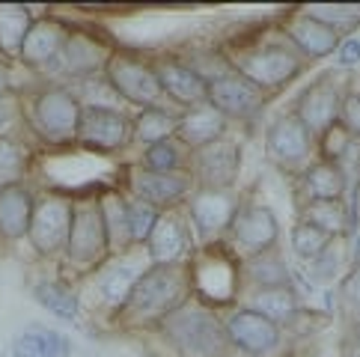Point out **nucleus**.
<instances>
[{
	"label": "nucleus",
	"instance_id": "1",
	"mask_svg": "<svg viewBox=\"0 0 360 357\" xmlns=\"http://www.w3.org/2000/svg\"><path fill=\"white\" fill-rule=\"evenodd\" d=\"M188 298H194L191 289V268L176 265H149L137 277L131 295L117 310L120 327H158L173 310H179Z\"/></svg>",
	"mask_w": 360,
	"mask_h": 357
},
{
	"label": "nucleus",
	"instance_id": "2",
	"mask_svg": "<svg viewBox=\"0 0 360 357\" xmlns=\"http://www.w3.org/2000/svg\"><path fill=\"white\" fill-rule=\"evenodd\" d=\"M167 346H173L182 357H224L229 339L224 322L197 298H188L158 325Z\"/></svg>",
	"mask_w": 360,
	"mask_h": 357
},
{
	"label": "nucleus",
	"instance_id": "3",
	"mask_svg": "<svg viewBox=\"0 0 360 357\" xmlns=\"http://www.w3.org/2000/svg\"><path fill=\"white\" fill-rule=\"evenodd\" d=\"M233 72L248 78L256 89H277L295 81L304 72V57L289 42L265 39L250 48H241L233 60Z\"/></svg>",
	"mask_w": 360,
	"mask_h": 357
},
{
	"label": "nucleus",
	"instance_id": "4",
	"mask_svg": "<svg viewBox=\"0 0 360 357\" xmlns=\"http://www.w3.org/2000/svg\"><path fill=\"white\" fill-rule=\"evenodd\" d=\"M110 241L105 218H101L98 197L96 200H78L72 202V226L66 241V259L78 268H96L108 259Z\"/></svg>",
	"mask_w": 360,
	"mask_h": 357
},
{
	"label": "nucleus",
	"instance_id": "5",
	"mask_svg": "<svg viewBox=\"0 0 360 357\" xmlns=\"http://www.w3.org/2000/svg\"><path fill=\"white\" fill-rule=\"evenodd\" d=\"M84 105L66 86H48L33 98V129L48 143H69L78 134Z\"/></svg>",
	"mask_w": 360,
	"mask_h": 357
},
{
	"label": "nucleus",
	"instance_id": "6",
	"mask_svg": "<svg viewBox=\"0 0 360 357\" xmlns=\"http://www.w3.org/2000/svg\"><path fill=\"white\" fill-rule=\"evenodd\" d=\"M75 140L93 152H120L134 140V119L108 105H84Z\"/></svg>",
	"mask_w": 360,
	"mask_h": 357
},
{
	"label": "nucleus",
	"instance_id": "7",
	"mask_svg": "<svg viewBox=\"0 0 360 357\" xmlns=\"http://www.w3.org/2000/svg\"><path fill=\"white\" fill-rule=\"evenodd\" d=\"M105 81L120 98L131 101L137 108H155L158 98L164 96L152 63L131 54H110L105 66Z\"/></svg>",
	"mask_w": 360,
	"mask_h": 357
},
{
	"label": "nucleus",
	"instance_id": "8",
	"mask_svg": "<svg viewBox=\"0 0 360 357\" xmlns=\"http://www.w3.org/2000/svg\"><path fill=\"white\" fill-rule=\"evenodd\" d=\"M340 105H342V86L337 72H325L298 96L292 113L304 122L310 137L319 140L333 122H340Z\"/></svg>",
	"mask_w": 360,
	"mask_h": 357
},
{
	"label": "nucleus",
	"instance_id": "9",
	"mask_svg": "<svg viewBox=\"0 0 360 357\" xmlns=\"http://www.w3.org/2000/svg\"><path fill=\"white\" fill-rule=\"evenodd\" d=\"M233 235V245L244 259L256 257V253L274 250L280 238V223L274 218V212L262 206V202H238V209L233 214V223L226 229Z\"/></svg>",
	"mask_w": 360,
	"mask_h": 357
},
{
	"label": "nucleus",
	"instance_id": "10",
	"mask_svg": "<svg viewBox=\"0 0 360 357\" xmlns=\"http://www.w3.org/2000/svg\"><path fill=\"white\" fill-rule=\"evenodd\" d=\"M238 170H241V146L229 137L194 149V155H191V173H194L200 190H229L236 185Z\"/></svg>",
	"mask_w": 360,
	"mask_h": 357
},
{
	"label": "nucleus",
	"instance_id": "11",
	"mask_svg": "<svg viewBox=\"0 0 360 357\" xmlns=\"http://www.w3.org/2000/svg\"><path fill=\"white\" fill-rule=\"evenodd\" d=\"M205 105H212L221 117L226 119H248L256 117L265 108V93L256 89L248 78H241L238 72H224L209 78V96Z\"/></svg>",
	"mask_w": 360,
	"mask_h": 357
},
{
	"label": "nucleus",
	"instance_id": "12",
	"mask_svg": "<svg viewBox=\"0 0 360 357\" xmlns=\"http://www.w3.org/2000/svg\"><path fill=\"white\" fill-rule=\"evenodd\" d=\"M69 226H72V202L66 197H45L36 202L27 238L39 257H57L60 250H66Z\"/></svg>",
	"mask_w": 360,
	"mask_h": 357
},
{
	"label": "nucleus",
	"instance_id": "13",
	"mask_svg": "<svg viewBox=\"0 0 360 357\" xmlns=\"http://www.w3.org/2000/svg\"><path fill=\"white\" fill-rule=\"evenodd\" d=\"M229 346H236L238 351L250 357H268L280 349V325H274L271 318H265L262 313H256L250 307H241L224 322Z\"/></svg>",
	"mask_w": 360,
	"mask_h": 357
},
{
	"label": "nucleus",
	"instance_id": "14",
	"mask_svg": "<svg viewBox=\"0 0 360 357\" xmlns=\"http://www.w3.org/2000/svg\"><path fill=\"white\" fill-rule=\"evenodd\" d=\"M236 209H238V202L229 190H197L191 197L188 214L202 245H212V241H217L226 233L229 223H233Z\"/></svg>",
	"mask_w": 360,
	"mask_h": 357
},
{
	"label": "nucleus",
	"instance_id": "15",
	"mask_svg": "<svg viewBox=\"0 0 360 357\" xmlns=\"http://www.w3.org/2000/svg\"><path fill=\"white\" fill-rule=\"evenodd\" d=\"M340 36H342L340 30H333L330 24L310 15L307 9L292 12L286 18V42L307 60H325L330 54H337V48L342 42Z\"/></svg>",
	"mask_w": 360,
	"mask_h": 357
},
{
	"label": "nucleus",
	"instance_id": "16",
	"mask_svg": "<svg viewBox=\"0 0 360 357\" xmlns=\"http://www.w3.org/2000/svg\"><path fill=\"white\" fill-rule=\"evenodd\" d=\"M155 69V78L161 84V93L176 101L179 108H197L205 105V96H209V81L191 66V63L173 60V57H161L152 63Z\"/></svg>",
	"mask_w": 360,
	"mask_h": 357
},
{
	"label": "nucleus",
	"instance_id": "17",
	"mask_svg": "<svg viewBox=\"0 0 360 357\" xmlns=\"http://www.w3.org/2000/svg\"><path fill=\"white\" fill-rule=\"evenodd\" d=\"M128 188H131L134 200L146 202L152 209H170L179 200L188 197L191 190V176L188 173H152L146 167H134L128 173Z\"/></svg>",
	"mask_w": 360,
	"mask_h": 357
},
{
	"label": "nucleus",
	"instance_id": "18",
	"mask_svg": "<svg viewBox=\"0 0 360 357\" xmlns=\"http://www.w3.org/2000/svg\"><path fill=\"white\" fill-rule=\"evenodd\" d=\"M265 143L271 158L280 161L283 167H301V164L310 161L316 140L310 137V131L304 129V122L295 113H283V117H277L268 125Z\"/></svg>",
	"mask_w": 360,
	"mask_h": 357
},
{
	"label": "nucleus",
	"instance_id": "19",
	"mask_svg": "<svg viewBox=\"0 0 360 357\" xmlns=\"http://www.w3.org/2000/svg\"><path fill=\"white\" fill-rule=\"evenodd\" d=\"M226 125H229V119L221 117L212 105L188 108L185 113H179V119H176V143L188 146L191 152L202 149V146L214 143V140L226 137Z\"/></svg>",
	"mask_w": 360,
	"mask_h": 357
},
{
	"label": "nucleus",
	"instance_id": "20",
	"mask_svg": "<svg viewBox=\"0 0 360 357\" xmlns=\"http://www.w3.org/2000/svg\"><path fill=\"white\" fill-rule=\"evenodd\" d=\"M66 39H69V27L60 18H33L18 57L27 66H51L54 60H60Z\"/></svg>",
	"mask_w": 360,
	"mask_h": 357
},
{
	"label": "nucleus",
	"instance_id": "21",
	"mask_svg": "<svg viewBox=\"0 0 360 357\" xmlns=\"http://www.w3.org/2000/svg\"><path fill=\"white\" fill-rule=\"evenodd\" d=\"M36 212V197L27 185H6L0 190V238L4 241H18L27 238L30 221Z\"/></svg>",
	"mask_w": 360,
	"mask_h": 357
},
{
	"label": "nucleus",
	"instance_id": "22",
	"mask_svg": "<svg viewBox=\"0 0 360 357\" xmlns=\"http://www.w3.org/2000/svg\"><path fill=\"white\" fill-rule=\"evenodd\" d=\"M152 265H176L188 257V229L173 212H161L158 223L146 241Z\"/></svg>",
	"mask_w": 360,
	"mask_h": 357
},
{
	"label": "nucleus",
	"instance_id": "23",
	"mask_svg": "<svg viewBox=\"0 0 360 357\" xmlns=\"http://www.w3.org/2000/svg\"><path fill=\"white\" fill-rule=\"evenodd\" d=\"M108 60L110 48L93 33H69L60 51V66L69 74H93L96 69H105Z\"/></svg>",
	"mask_w": 360,
	"mask_h": 357
},
{
	"label": "nucleus",
	"instance_id": "24",
	"mask_svg": "<svg viewBox=\"0 0 360 357\" xmlns=\"http://www.w3.org/2000/svg\"><path fill=\"white\" fill-rule=\"evenodd\" d=\"M345 188H349V176L342 173L340 164L319 158L313 164H307V170L301 176V194L307 202L313 200H342Z\"/></svg>",
	"mask_w": 360,
	"mask_h": 357
},
{
	"label": "nucleus",
	"instance_id": "25",
	"mask_svg": "<svg viewBox=\"0 0 360 357\" xmlns=\"http://www.w3.org/2000/svg\"><path fill=\"white\" fill-rule=\"evenodd\" d=\"M12 351H15V357H69L72 339L66 334H60V330L33 325L15 337Z\"/></svg>",
	"mask_w": 360,
	"mask_h": 357
},
{
	"label": "nucleus",
	"instance_id": "26",
	"mask_svg": "<svg viewBox=\"0 0 360 357\" xmlns=\"http://www.w3.org/2000/svg\"><path fill=\"white\" fill-rule=\"evenodd\" d=\"M241 274H248V280L256 289H274V286H289V265L277 250H265L248 257L241 265Z\"/></svg>",
	"mask_w": 360,
	"mask_h": 357
},
{
	"label": "nucleus",
	"instance_id": "27",
	"mask_svg": "<svg viewBox=\"0 0 360 357\" xmlns=\"http://www.w3.org/2000/svg\"><path fill=\"white\" fill-rule=\"evenodd\" d=\"M98 206H101V218H105L110 253L128 250L134 245L131 223H128V200H122L120 194H105V197H98Z\"/></svg>",
	"mask_w": 360,
	"mask_h": 357
},
{
	"label": "nucleus",
	"instance_id": "28",
	"mask_svg": "<svg viewBox=\"0 0 360 357\" xmlns=\"http://www.w3.org/2000/svg\"><path fill=\"white\" fill-rule=\"evenodd\" d=\"M250 310L271 318L274 325H289V318L298 310V295L292 286H274V289H256L250 295Z\"/></svg>",
	"mask_w": 360,
	"mask_h": 357
},
{
	"label": "nucleus",
	"instance_id": "29",
	"mask_svg": "<svg viewBox=\"0 0 360 357\" xmlns=\"http://www.w3.org/2000/svg\"><path fill=\"white\" fill-rule=\"evenodd\" d=\"M301 221L325 229V233L333 235V238H340V233H345V229L352 226L349 209H345L342 200H313V202H304Z\"/></svg>",
	"mask_w": 360,
	"mask_h": 357
},
{
	"label": "nucleus",
	"instance_id": "30",
	"mask_svg": "<svg viewBox=\"0 0 360 357\" xmlns=\"http://www.w3.org/2000/svg\"><path fill=\"white\" fill-rule=\"evenodd\" d=\"M176 113L167 108H143L134 117V140H140L143 146L161 143V140H173L176 137Z\"/></svg>",
	"mask_w": 360,
	"mask_h": 357
},
{
	"label": "nucleus",
	"instance_id": "31",
	"mask_svg": "<svg viewBox=\"0 0 360 357\" xmlns=\"http://www.w3.org/2000/svg\"><path fill=\"white\" fill-rule=\"evenodd\" d=\"M33 298L39 301L48 313L66 318V322L78 318V313H81L78 295H75L66 283H57V280H42V283H36L33 286Z\"/></svg>",
	"mask_w": 360,
	"mask_h": 357
},
{
	"label": "nucleus",
	"instance_id": "32",
	"mask_svg": "<svg viewBox=\"0 0 360 357\" xmlns=\"http://www.w3.org/2000/svg\"><path fill=\"white\" fill-rule=\"evenodd\" d=\"M33 24L27 6H0V51L4 54H21V42Z\"/></svg>",
	"mask_w": 360,
	"mask_h": 357
},
{
	"label": "nucleus",
	"instance_id": "33",
	"mask_svg": "<svg viewBox=\"0 0 360 357\" xmlns=\"http://www.w3.org/2000/svg\"><path fill=\"white\" fill-rule=\"evenodd\" d=\"M205 265H217V274H224V280H226V286L224 289H212V298H209V307H212V304H224V301H229V298H233L236 295V274H241V268H236L233 262H229V259H224V257H214V253H212V259L209 257H200ZM191 268V289H194V286H200V283H205V274H214V271H205V268L202 265H197V262H191L188 265ZM217 280H221V277H217Z\"/></svg>",
	"mask_w": 360,
	"mask_h": 357
},
{
	"label": "nucleus",
	"instance_id": "34",
	"mask_svg": "<svg viewBox=\"0 0 360 357\" xmlns=\"http://www.w3.org/2000/svg\"><path fill=\"white\" fill-rule=\"evenodd\" d=\"M137 277H140V271L134 265H117L101 277V298H105L108 307H113V310L122 307V301L131 295Z\"/></svg>",
	"mask_w": 360,
	"mask_h": 357
},
{
	"label": "nucleus",
	"instance_id": "35",
	"mask_svg": "<svg viewBox=\"0 0 360 357\" xmlns=\"http://www.w3.org/2000/svg\"><path fill=\"white\" fill-rule=\"evenodd\" d=\"M330 241H333V235H328L325 229H319L313 223L298 221V223H295V229H292V250H295V257L307 259V262H313L319 253L330 245Z\"/></svg>",
	"mask_w": 360,
	"mask_h": 357
},
{
	"label": "nucleus",
	"instance_id": "36",
	"mask_svg": "<svg viewBox=\"0 0 360 357\" xmlns=\"http://www.w3.org/2000/svg\"><path fill=\"white\" fill-rule=\"evenodd\" d=\"M182 146L176 140H161V143H152L146 146V155H143V167L152 173H179L182 170Z\"/></svg>",
	"mask_w": 360,
	"mask_h": 357
},
{
	"label": "nucleus",
	"instance_id": "37",
	"mask_svg": "<svg viewBox=\"0 0 360 357\" xmlns=\"http://www.w3.org/2000/svg\"><path fill=\"white\" fill-rule=\"evenodd\" d=\"M27 167V152L12 137H0V190L6 185H15Z\"/></svg>",
	"mask_w": 360,
	"mask_h": 357
},
{
	"label": "nucleus",
	"instance_id": "38",
	"mask_svg": "<svg viewBox=\"0 0 360 357\" xmlns=\"http://www.w3.org/2000/svg\"><path fill=\"white\" fill-rule=\"evenodd\" d=\"M158 209L146 206V202L140 200H128V223H131V241L134 245H146L152 229L158 223Z\"/></svg>",
	"mask_w": 360,
	"mask_h": 357
},
{
	"label": "nucleus",
	"instance_id": "39",
	"mask_svg": "<svg viewBox=\"0 0 360 357\" xmlns=\"http://www.w3.org/2000/svg\"><path fill=\"white\" fill-rule=\"evenodd\" d=\"M357 137H352L349 131H345V125L342 122H333L330 129L319 137V155L325 158V161H333V164H340L342 155L352 149Z\"/></svg>",
	"mask_w": 360,
	"mask_h": 357
},
{
	"label": "nucleus",
	"instance_id": "40",
	"mask_svg": "<svg viewBox=\"0 0 360 357\" xmlns=\"http://www.w3.org/2000/svg\"><path fill=\"white\" fill-rule=\"evenodd\" d=\"M307 12L321 18L325 24H330V27L340 33H342V27H352V24L360 21V6H310Z\"/></svg>",
	"mask_w": 360,
	"mask_h": 357
},
{
	"label": "nucleus",
	"instance_id": "41",
	"mask_svg": "<svg viewBox=\"0 0 360 357\" xmlns=\"http://www.w3.org/2000/svg\"><path fill=\"white\" fill-rule=\"evenodd\" d=\"M310 277L316 280V283H328V280H333L337 277V271H340V250H337V238L330 241V245L319 253V257L310 262Z\"/></svg>",
	"mask_w": 360,
	"mask_h": 357
},
{
	"label": "nucleus",
	"instance_id": "42",
	"mask_svg": "<svg viewBox=\"0 0 360 357\" xmlns=\"http://www.w3.org/2000/svg\"><path fill=\"white\" fill-rule=\"evenodd\" d=\"M340 122L345 125V131L360 140V93L345 89L342 93V105H340Z\"/></svg>",
	"mask_w": 360,
	"mask_h": 357
},
{
	"label": "nucleus",
	"instance_id": "43",
	"mask_svg": "<svg viewBox=\"0 0 360 357\" xmlns=\"http://www.w3.org/2000/svg\"><path fill=\"white\" fill-rule=\"evenodd\" d=\"M340 295H342V307H345V313H349L352 325L360 322V268L342 280Z\"/></svg>",
	"mask_w": 360,
	"mask_h": 357
},
{
	"label": "nucleus",
	"instance_id": "44",
	"mask_svg": "<svg viewBox=\"0 0 360 357\" xmlns=\"http://www.w3.org/2000/svg\"><path fill=\"white\" fill-rule=\"evenodd\" d=\"M360 63V39L349 36V39H342L340 48H337V66L340 69H352Z\"/></svg>",
	"mask_w": 360,
	"mask_h": 357
},
{
	"label": "nucleus",
	"instance_id": "45",
	"mask_svg": "<svg viewBox=\"0 0 360 357\" xmlns=\"http://www.w3.org/2000/svg\"><path fill=\"white\" fill-rule=\"evenodd\" d=\"M349 218H352V229L360 223V173H357V185H354V202L349 206Z\"/></svg>",
	"mask_w": 360,
	"mask_h": 357
},
{
	"label": "nucleus",
	"instance_id": "46",
	"mask_svg": "<svg viewBox=\"0 0 360 357\" xmlns=\"http://www.w3.org/2000/svg\"><path fill=\"white\" fill-rule=\"evenodd\" d=\"M340 357H360V346H357V342H349V339H342Z\"/></svg>",
	"mask_w": 360,
	"mask_h": 357
},
{
	"label": "nucleus",
	"instance_id": "47",
	"mask_svg": "<svg viewBox=\"0 0 360 357\" xmlns=\"http://www.w3.org/2000/svg\"><path fill=\"white\" fill-rule=\"evenodd\" d=\"M12 119V108L6 105V101L4 98H0V131H4V125Z\"/></svg>",
	"mask_w": 360,
	"mask_h": 357
},
{
	"label": "nucleus",
	"instance_id": "48",
	"mask_svg": "<svg viewBox=\"0 0 360 357\" xmlns=\"http://www.w3.org/2000/svg\"><path fill=\"white\" fill-rule=\"evenodd\" d=\"M345 339H349V342H357V346H360V322L352 325V330H349V337H345Z\"/></svg>",
	"mask_w": 360,
	"mask_h": 357
},
{
	"label": "nucleus",
	"instance_id": "49",
	"mask_svg": "<svg viewBox=\"0 0 360 357\" xmlns=\"http://www.w3.org/2000/svg\"><path fill=\"white\" fill-rule=\"evenodd\" d=\"M4 93H6V74L0 69V98H4Z\"/></svg>",
	"mask_w": 360,
	"mask_h": 357
}]
</instances>
